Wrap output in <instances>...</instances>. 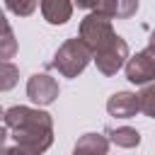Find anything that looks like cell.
Instances as JSON below:
<instances>
[{"instance_id":"6da1fadb","label":"cell","mask_w":155,"mask_h":155,"mask_svg":"<svg viewBox=\"0 0 155 155\" xmlns=\"http://www.w3.org/2000/svg\"><path fill=\"white\" fill-rule=\"evenodd\" d=\"M5 140H15V145H24L31 150H48L53 143V121L46 111L31 107H10L2 116Z\"/></svg>"},{"instance_id":"7a4b0ae2","label":"cell","mask_w":155,"mask_h":155,"mask_svg":"<svg viewBox=\"0 0 155 155\" xmlns=\"http://www.w3.org/2000/svg\"><path fill=\"white\" fill-rule=\"evenodd\" d=\"M92 58H94V53L82 39H68L58 46V51L53 56V68L63 78H78Z\"/></svg>"},{"instance_id":"3957f363","label":"cell","mask_w":155,"mask_h":155,"mask_svg":"<svg viewBox=\"0 0 155 155\" xmlns=\"http://www.w3.org/2000/svg\"><path fill=\"white\" fill-rule=\"evenodd\" d=\"M114 36L116 34H114L111 19L102 12H92L80 22V39L92 48V53H97L102 46H107Z\"/></svg>"},{"instance_id":"277c9868","label":"cell","mask_w":155,"mask_h":155,"mask_svg":"<svg viewBox=\"0 0 155 155\" xmlns=\"http://www.w3.org/2000/svg\"><path fill=\"white\" fill-rule=\"evenodd\" d=\"M94 63H97V70L102 75H116V70L128 63V44H126V39H121L116 34L107 46H102L94 53Z\"/></svg>"},{"instance_id":"5b68a950","label":"cell","mask_w":155,"mask_h":155,"mask_svg":"<svg viewBox=\"0 0 155 155\" xmlns=\"http://www.w3.org/2000/svg\"><path fill=\"white\" fill-rule=\"evenodd\" d=\"M126 80L133 85H148L155 80V46H145L126 63Z\"/></svg>"},{"instance_id":"8992f818","label":"cell","mask_w":155,"mask_h":155,"mask_svg":"<svg viewBox=\"0 0 155 155\" xmlns=\"http://www.w3.org/2000/svg\"><path fill=\"white\" fill-rule=\"evenodd\" d=\"M61 87L56 82V78L46 75V73H34L29 80H27V97L39 104V107H46V104H53L56 97H58Z\"/></svg>"},{"instance_id":"52a82bcc","label":"cell","mask_w":155,"mask_h":155,"mask_svg":"<svg viewBox=\"0 0 155 155\" xmlns=\"http://www.w3.org/2000/svg\"><path fill=\"white\" fill-rule=\"evenodd\" d=\"M107 111L109 116H116V119H131L136 116V111H140V102H138V94L136 92H116L109 97L107 102Z\"/></svg>"},{"instance_id":"ba28073f","label":"cell","mask_w":155,"mask_h":155,"mask_svg":"<svg viewBox=\"0 0 155 155\" xmlns=\"http://www.w3.org/2000/svg\"><path fill=\"white\" fill-rule=\"evenodd\" d=\"M41 15L48 24H65L73 15V2L70 0H39Z\"/></svg>"},{"instance_id":"9c48e42d","label":"cell","mask_w":155,"mask_h":155,"mask_svg":"<svg viewBox=\"0 0 155 155\" xmlns=\"http://www.w3.org/2000/svg\"><path fill=\"white\" fill-rule=\"evenodd\" d=\"M109 150V138L102 133H85L78 138L73 155H107Z\"/></svg>"},{"instance_id":"30bf717a","label":"cell","mask_w":155,"mask_h":155,"mask_svg":"<svg viewBox=\"0 0 155 155\" xmlns=\"http://www.w3.org/2000/svg\"><path fill=\"white\" fill-rule=\"evenodd\" d=\"M97 12L107 15L109 19H128L138 12V0H102Z\"/></svg>"},{"instance_id":"8fae6325","label":"cell","mask_w":155,"mask_h":155,"mask_svg":"<svg viewBox=\"0 0 155 155\" xmlns=\"http://www.w3.org/2000/svg\"><path fill=\"white\" fill-rule=\"evenodd\" d=\"M109 140L119 148H136L140 143V133L131 126H119V128H111L109 131Z\"/></svg>"},{"instance_id":"7c38bea8","label":"cell","mask_w":155,"mask_h":155,"mask_svg":"<svg viewBox=\"0 0 155 155\" xmlns=\"http://www.w3.org/2000/svg\"><path fill=\"white\" fill-rule=\"evenodd\" d=\"M138 102H140V111L150 119H155V85H145L138 92Z\"/></svg>"},{"instance_id":"4fadbf2b","label":"cell","mask_w":155,"mask_h":155,"mask_svg":"<svg viewBox=\"0 0 155 155\" xmlns=\"http://www.w3.org/2000/svg\"><path fill=\"white\" fill-rule=\"evenodd\" d=\"M39 0H5V7L10 12H15L17 17H29L34 10H36Z\"/></svg>"},{"instance_id":"5bb4252c","label":"cell","mask_w":155,"mask_h":155,"mask_svg":"<svg viewBox=\"0 0 155 155\" xmlns=\"http://www.w3.org/2000/svg\"><path fill=\"white\" fill-rule=\"evenodd\" d=\"M17 75H19V70L10 63V61H2V80H0V87L2 90H10V87H15V82H17Z\"/></svg>"},{"instance_id":"9a60e30c","label":"cell","mask_w":155,"mask_h":155,"mask_svg":"<svg viewBox=\"0 0 155 155\" xmlns=\"http://www.w3.org/2000/svg\"><path fill=\"white\" fill-rule=\"evenodd\" d=\"M15 48H17V44H15V36H12V27L5 22V39H2V51H0V56L7 61V58H12Z\"/></svg>"},{"instance_id":"2e32d148","label":"cell","mask_w":155,"mask_h":155,"mask_svg":"<svg viewBox=\"0 0 155 155\" xmlns=\"http://www.w3.org/2000/svg\"><path fill=\"white\" fill-rule=\"evenodd\" d=\"M2 155H41L39 150H31V148H24V145H7L2 148Z\"/></svg>"},{"instance_id":"e0dca14e","label":"cell","mask_w":155,"mask_h":155,"mask_svg":"<svg viewBox=\"0 0 155 155\" xmlns=\"http://www.w3.org/2000/svg\"><path fill=\"white\" fill-rule=\"evenodd\" d=\"M78 7H82V10H92V7H99V2L102 0H73Z\"/></svg>"},{"instance_id":"ac0fdd59","label":"cell","mask_w":155,"mask_h":155,"mask_svg":"<svg viewBox=\"0 0 155 155\" xmlns=\"http://www.w3.org/2000/svg\"><path fill=\"white\" fill-rule=\"evenodd\" d=\"M148 46H155V31L150 34V44H148Z\"/></svg>"}]
</instances>
